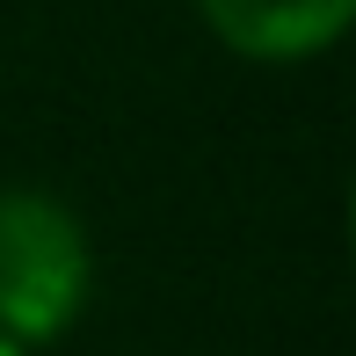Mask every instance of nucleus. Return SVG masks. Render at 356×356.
<instances>
[{
	"label": "nucleus",
	"mask_w": 356,
	"mask_h": 356,
	"mask_svg": "<svg viewBox=\"0 0 356 356\" xmlns=\"http://www.w3.org/2000/svg\"><path fill=\"white\" fill-rule=\"evenodd\" d=\"M95 233L58 189L0 182V334L15 349H51L95 305Z\"/></svg>",
	"instance_id": "f257e3e1"
},
{
	"label": "nucleus",
	"mask_w": 356,
	"mask_h": 356,
	"mask_svg": "<svg viewBox=\"0 0 356 356\" xmlns=\"http://www.w3.org/2000/svg\"><path fill=\"white\" fill-rule=\"evenodd\" d=\"M197 15L248 66H305L349 37L356 0H197Z\"/></svg>",
	"instance_id": "f03ea898"
},
{
	"label": "nucleus",
	"mask_w": 356,
	"mask_h": 356,
	"mask_svg": "<svg viewBox=\"0 0 356 356\" xmlns=\"http://www.w3.org/2000/svg\"><path fill=\"white\" fill-rule=\"evenodd\" d=\"M0 356H29V349H15V342H8V334H0Z\"/></svg>",
	"instance_id": "7ed1b4c3"
}]
</instances>
